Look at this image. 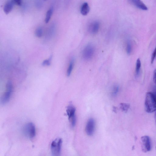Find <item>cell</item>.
<instances>
[{
  "label": "cell",
  "instance_id": "cell-1",
  "mask_svg": "<svg viewBox=\"0 0 156 156\" xmlns=\"http://www.w3.org/2000/svg\"><path fill=\"white\" fill-rule=\"evenodd\" d=\"M144 106L145 110L148 113H152L156 111V96L154 93H146Z\"/></svg>",
  "mask_w": 156,
  "mask_h": 156
},
{
  "label": "cell",
  "instance_id": "cell-2",
  "mask_svg": "<svg viewBox=\"0 0 156 156\" xmlns=\"http://www.w3.org/2000/svg\"><path fill=\"white\" fill-rule=\"evenodd\" d=\"M23 134L29 139L33 138L36 135V128L34 125L30 122L26 124L23 129Z\"/></svg>",
  "mask_w": 156,
  "mask_h": 156
},
{
  "label": "cell",
  "instance_id": "cell-3",
  "mask_svg": "<svg viewBox=\"0 0 156 156\" xmlns=\"http://www.w3.org/2000/svg\"><path fill=\"white\" fill-rule=\"evenodd\" d=\"M62 144L61 139H56L52 142L51 149L52 156H60Z\"/></svg>",
  "mask_w": 156,
  "mask_h": 156
},
{
  "label": "cell",
  "instance_id": "cell-4",
  "mask_svg": "<svg viewBox=\"0 0 156 156\" xmlns=\"http://www.w3.org/2000/svg\"><path fill=\"white\" fill-rule=\"evenodd\" d=\"M12 82L8 81L6 83V90L1 99V103L2 105L7 104L9 101L12 93Z\"/></svg>",
  "mask_w": 156,
  "mask_h": 156
},
{
  "label": "cell",
  "instance_id": "cell-5",
  "mask_svg": "<svg viewBox=\"0 0 156 156\" xmlns=\"http://www.w3.org/2000/svg\"><path fill=\"white\" fill-rule=\"evenodd\" d=\"M94 49L93 45L91 44H87L84 48L82 52L83 58L86 60L90 59L93 57Z\"/></svg>",
  "mask_w": 156,
  "mask_h": 156
},
{
  "label": "cell",
  "instance_id": "cell-6",
  "mask_svg": "<svg viewBox=\"0 0 156 156\" xmlns=\"http://www.w3.org/2000/svg\"><path fill=\"white\" fill-rule=\"evenodd\" d=\"M142 151L146 152L151 149V145L150 138L147 136H144L141 137Z\"/></svg>",
  "mask_w": 156,
  "mask_h": 156
},
{
  "label": "cell",
  "instance_id": "cell-7",
  "mask_svg": "<svg viewBox=\"0 0 156 156\" xmlns=\"http://www.w3.org/2000/svg\"><path fill=\"white\" fill-rule=\"evenodd\" d=\"M95 122L93 118L90 119L87 121L85 128V131L87 134L89 136H92L95 131Z\"/></svg>",
  "mask_w": 156,
  "mask_h": 156
},
{
  "label": "cell",
  "instance_id": "cell-8",
  "mask_svg": "<svg viewBox=\"0 0 156 156\" xmlns=\"http://www.w3.org/2000/svg\"><path fill=\"white\" fill-rule=\"evenodd\" d=\"M99 27V22L97 21H94L90 24L88 30L91 34H95L98 32Z\"/></svg>",
  "mask_w": 156,
  "mask_h": 156
},
{
  "label": "cell",
  "instance_id": "cell-9",
  "mask_svg": "<svg viewBox=\"0 0 156 156\" xmlns=\"http://www.w3.org/2000/svg\"><path fill=\"white\" fill-rule=\"evenodd\" d=\"M130 2L138 8L144 10H147L148 9L145 5L140 0H132Z\"/></svg>",
  "mask_w": 156,
  "mask_h": 156
},
{
  "label": "cell",
  "instance_id": "cell-10",
  "mask_svg": "<svg viewBox=\"0 0 156 156\" xmlns=\"http://www.w3.org/2000/svg\"><path fill=\"white\" fill-rule=\"evenodd\" d=\"M14 4L13 0L8 1L5 4L3 7L4 12L8 14L12 10L14 5Z\"/></svg>",
  "mask_w": 156,
  "mask_h": 156
},
{
  "label": "cell",
  "instance_id": "cell-11",
  "mask_svg": "<svg viewBox=\"0 0 156 156\" xmlns=\"http://www.w3.org/2000/svg\"><path fill=\"white\" fill-rule=\"evenodd\" d=\"M75 111L76 109L72 105H70L68 107L66 112L69 120L76 117Z\"/></svg>",
  "mask_w": 156,
  "mask_h": 156
},
{
  "label": "cell",
  "instance_id": "cell-12",
  "mask_svg": "<svg viewBox=\"0 0 156 156\" xmlns=\"http://www.w3.org/2000/svg\"><path fill=\"white\" fill-rule=\"evenodd\" d=\"M80 11L81 14L83 16L86 15L88 14L90 11V7L87 2H84L82 4Z\"/></svg>",
  "mask_w": 156,
  "mask_h": 156
},
{
  "label": "cell",
  "instance_id": "cell-13",
  "mask_svg": "<svg viewBox=\"0 0 156 156\" xmlns=\"http://www.w3.org/2000/svg\"><path fill=\"white\" fill-rule=\"evenodd\" d=\"M53 12V9L52 7L50 8L47 11L45 20L46 23H48L49 21Z\"/></svg>",
  "mask_w": 156,
  "mask_h": 156
},
{
  "label": "cell",
  "instance_id": "cell-14",
  "mask_svg": "<svg viewBox=\"0 0 156 156\" xmlns=\"http://www.w3.org/2000/svg\"><path fill=\"white\" fill-rule=\"evenodd\" d=\"M74 65V60L73 59L70 61L67 69V74L68 76H69L70 75L73 68Z\"/></svg>",
  "mask_w": 156,
  "mask_h": 156
},
{
  "label": "cell",
  "instance_id": "cell-15",
  "mask_svg": "<svg viewBox=\"0 0 156 156\" xmlns=\"http://www.w3.org/2000/svg\"><path fill=\"white\" fill-rule=\"evenodd\" d=\"M141 66V61L139 58H138L136 61V73L137 75H139Z\"/></svg>",
  "mask_w": 156,
  "mask_h": 156
},
{
  "label": "cell",
  "instance_id": "cell-16",
  "mask_svg": "<svg viewBox=\"0 0 156 156\" xmlns=\"http://www.w3.org/2000/svg\"><path fill=\"white\" fill-rule=\"evenodd\" d=\"M129 105L127 103H121L120 104V107L121 110L124 112H127L129 108Z\"/></svg>",
  "mask_w": 156,
  "mask_h": 156
},
{
  "label": "cell",
  "instance_id": "cell-17",
  "mask_svg": "<svg viewBox=\"0 0 156 156\" xmlns=\"http://www.w3.org/2000/svg\"><path fill=\"white\" fill-rule=\"evenodd\" d=\"M43 34V30L42 27H39L36 30L35 35L36 36L38 37H41Z\"/></svg>",
  "mask_w": 156,
  "mask_h": 156
},
{
  "label": "cell",
  "instance_id": "cell-18",
  "mask_svg": "<svg viewBox=\"0 0 156 156\" xmlns=\"http://www.w3.org/2000/svg\"><path fill=\"white\" fill-rule=\"evenodd\" d=\"M119 87L117 85L114 86L112 89V96H116L119 92Z\"/></svg>",
  "mask_w": 156,
  "mask_h": 156
},
{
  "label": "cell",
  "instance_id": "cell-19",
  "mask_svg": "<svg viewBox=\"0 0 156 156\" xmlns=\"http://www.w3.org/2000/svg\"><path fill=\"white\" fill-rule=\"evenodd\" d=\"M52 58V55H51L47 59L43 61L42 65L43 66H49L51 65V62Z\"/></svg>",
  "mask_w": 156,
  "mask_h": 156
},
{
  "label": "cell",
  "instance_id": "cell-20",
  "mask_svg": "<svg viewBox=\"0 0 156 156\" xmlns=\"http://www.w3.org/2000/svg\"><path fill=\"white\" fill-rule=\"evenodd\" d=\"M132 46L131 42L129 41L127 42L126 47V51L127 54L129 55L131 52Z\"/></svg>",
  "mask_w": 156,
  "mask_h": 156
},
{
  "label": "cell",
  "instance_id": "cell-21",
  "mask_svg": "<svg viewBox=\"0 0 156 156\" xmlns=\"http://www.w3.org/2000/svg\"><path fill=\"white\" fill-rule=\"evenodd\" d=\"M156 57V46L152 53L151 57V63H153L155 59V58Z\"/></svg>",
  "mask_w": 156,
  "mask_h": 156
},
{
  "label": "cell",
  "instance_id": "cell-22",
  "mask_svg": "<svg viewBox=\"0 0 156 156\" xmlns=\"http://www.w3.org/2000/svg\"><path fill=\"white\" fill-rule=\"evenodd\" d=\"M13 2L14 4L18 5H21L22 4L21 1L20 0H14Z\"/></svg>",
  "mask_w": 156,
  "mask_h": 156
},
{
  "label": "cell",
  "instance_id": "cell-23",
  "mask_svg": "<svg viewBox=\"0 0 156 156\" xmlns=\"http://www.w3.org/2000/svg\"><path fill=\"white\" fill-rule=\"evenodd\" d=\"M153 79L154 82L156 84V69L154 72Z\"/></svg>",
  "mask_w": 156,
  "mask_h": 156
},
{
  "label": "cell",
  "instance_id": "cell-24",
  "mask_svg": "<svg viewBox=\"0 0 156 156\" xmlns=\"http://www.w3.org/2000/svg\"><path fill=\"white\" fill-rule=\"evenodd\" d=\"M36 5L38 8H40L42 4L41 2H40L39 1V2L38 1V2H36Z\"/></svg>",
  "mask_w": 156,
  "mask_h": 156
},
{
  "label": "cell",
  "instance_id": "cell-25",
  "mask_svg": "<svg viewBox=\"0 0 156 156\" xmlns=\"http://www.w3.org/2000/svg\"><path fill=\"white\" fill-rule=\"evenodd\" d=\"M155 121L156 122V112L155 115Z\"/></svg>",
  "mask_w": 156,
  "mask_h": 156
}]
</instances>
